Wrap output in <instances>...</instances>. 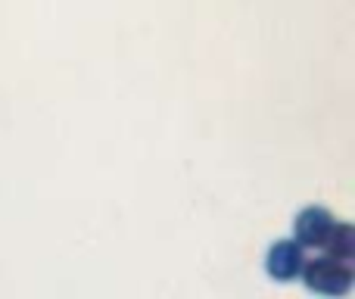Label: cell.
I'll use <instances>...</instances> for the list:
<instances>
[{
	"instance_id": "obj_4",
	"label": "cell",
	"mask_w": 355,
	"mask_h": 299,
	"mask_svg": "<svg viewBox=\"0 0 355 299\" xmlns=\"http://www.w3.org/2000/svg\"><path fill=\"white\" fill-rule=\"evenodd\" d=\"M324 253L327 256H334V259H343V262H349V259L355 256V237H352V228L349 225H334V231L327 234V240L324 244Z\"/></svg>"
},
{
	"instance_id": "obj_2",
	"label": "cell",
	"mask_w": 355,
	"mask_h": 299,
	"mask_svg": "<svg viewBox=\"0 0 355 299\" xmlns=\"http://www.w3.org/2000/svg\"><path fill=\"white\" fill-rule=\"evenodd\" d=\"M265 265H268V275L275 281H293V277H300L302 265H306V250L296 240H281V244L271 246Z\"/></svg>"
},
{
	"instance_id": "obj_1",
	"label": "cell",
	"mask_w": 355,
	"mask_h": 299,
	"mask_svg": "<svg viewBox=\"0 0 355 299\" xmlns=\"http://www.w3.org/2000/svg\"><path fill=\"white\" fill-rule=\"evenodd\" d=\"M300 275L312 290L327 293V296H343L346 290L352 287V268L343 259H334V256L315 259V262L302 265Z\"/></svg>"
},
{
	"instance_id": "obj_3",
	"label": "cell",
	"mask_w": 355,
	"mask_h": 299,
	"mask_svg": "<svg viewBox=\"0 0 355 299\" xmlns=\"http://www.w3.org/2000/svg\"><path fill=\"white\" fill-rule=\"evenodd\" d=\"M334 215L327 212V209H306V212H300V219H296V244L300 246H321L327 240V234L334 231Z\"/></svg>"
}]
</instances>
